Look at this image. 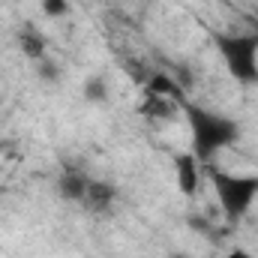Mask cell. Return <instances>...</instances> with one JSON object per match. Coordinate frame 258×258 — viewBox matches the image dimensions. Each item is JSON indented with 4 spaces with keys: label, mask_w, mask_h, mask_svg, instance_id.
<instances>
[{
    "label": "cell",
    "mask_w": 258,
    "mask_h": 258,
    "mask_svg": "<svg viewBox=\"0 0 258 258\" xmlns=\"http://www.w3.org/2000/svg\"><path fill=\"white\" fill-rule=\"evenodd\" d=\"M87 210H93V213H102V210H108L111 204H114V186L111 183H105V180H90V186H87V195H84V201H81Z\"/></svg>",
    "instance_id": "6"
},
{
    "label": "cell",
    "mask_w": 258,
    "mask_h": 258,
    "mask_svg": "<svg viewBox=\"0 0 258 258\" xmlns=\"http://www.w3.org/2000/svg\"><path fill=\"white\" fill-rule=\"evenodd\" d=\"M147 93H156V96H165V99H177V102L183 105V93H180V84H177L174 78L162 75V72L150 75V81H147Z\"/></svg>",
    "instance_id": "8"
},
{
    "label": "cell",
    "mask_w": 258,
    "mask_h": 258,
    "mask_svg": "<svg viewBox=\"0 0 258 258\" xmlns=\"http://www.w3.org/2000/svg\"><path fill=\"white\" fill-rule=\"evenodd\" d=\"M39 9L45 18H63V15H69V0H42Z\"/></svg>",
    "instance_id": "11"
},
{
    "label": "cell",
    "mask_w": 258,
    "mask_h": 258,
    "mask_svg": "<svg viewBox=\"0 0 258 258\" xmlns=\"http://www.w3.org/2000/svg\"><path fill=\"white\" fill-rule=\"evenodd\" d=\"M87 186H90V177H84V174H75V171H66L63 177H57V195L63 198V201H84V195H87Z\"/></svg>",
    "instance_id": "7"
},
{
    "label": "cell",
    "mask_w": 258,
    "mask_h": 258,
    "mask_svg": "<svg viewBox=\"0 0 258 258\" xmlns=\"http://www.w3.org/2000/svg\"><path fill=\"white\" fill-rule=\"evenodd\" d=\"M84 99L87 102H108V87L102 78H87L84 81Z\"/></svg>",
    "instance_id": "10"
},
{
    "label": "cell",
    "mask_w": 258,
    "mask_h": 258,
    "mask_svg": "<svg viewBox=\"0 0 258 258\" xmlns=\"http://www.w3.org/2000/svg\"><path fill=\"white\" fill-rule=\"evenodd\" d=\"M216 48L228 75L240 84H258V36L255 33H216Z\"/></svg>",
    "instance_id": "3"
},
{
    "label": "cell",
    "mask_w": 258,
    "mask_h": 258,
    "mask_svg": "<svg viewBox=\"0 0 258 258\" xmlns=\"http://www.w3.org/2000/svg\"><path fill=\"white\" fill-rule=\"evenodd\" d=\"M180 108L183 105H174V99H165V96H156V93H147L138 105V111L147 120H174Z\"/></svg>",
    "instance_id": "5"
},
{
    "label": "cell",
    "mask_w": 258,
    "mask_h": 258,
    "mask_svg": "<svg viewBox=\"0 0 258 258\" xmlns=\"http://www.w3.org/2000/svg\"><path fill=\"white\" fill-rule=\"evenodd\" d=\"M183 111H186V120H189V132H192V153L210 165V159L216 153H222L225 147H231L240 135V126L225 117V114H213L201 105H189L183 102Z\"/></svg>",
    "instance_id": "1"
},
{
    "label": "cell",
    "mask_w": 258,
    "mask_h": 258,
    "mask_svg": "<svg viewBox=\"0 0 258 258\" xmlns=\"http://www.w3.org/2000/svg\"><path fill=\"white\" fill-rule=\"evenodd\" d=\"M204 174H207V165H204L195 153H177V156H174V177H177V189L186 195V198L198 195Z\"/></svg>",
    "instance_id": "4"
},
{
    "label": "cell",
    "mask_w": 258,
    "mask_h": 258,
    "mask_svg": "<svg viewBox=\"0 0 258 258\" xmlns=\"http://www.w3.org/2000/svg\"><path fill=\"white\" fill-rule=\"evenodd\" d=\"M225 258H255L249 249H243V246H234V249H228L225 252Z\"/></svg>",
    "instance_id": "12"
},
{
    "label": "cell",
    "mask_w": 258,
    "mask_h": 258,
    "mask_svg": "<svg viewBox=\"0 0 258 258\" xmlns=\"http://www.w3.org/2000/svg\"><path fill=\"white\" fill-rule=\"evenodd\" d=\"M207 177L228 219H243L249 213V207L258 198V174H234V171H219L207 165Z\"/></svg>",
    "instance_id": "2"
},
{
    "label": "cell",
    "mask_w": 258,
    "mask_h": 258,
    "mask_svg": "<svg viewBox=\"0 0 258 258\" xmlns=\"http://www.w3.org/2000/svg\"><path fill=\"white\" fill-rule=\"evenodd\" d=\"M21 48H24V54L33 57V60H42V57H45V39H42L36 30H33V33H30V30L21 33Z\"/></svg>",
    "instance_id": "9"
}]
</instances>
